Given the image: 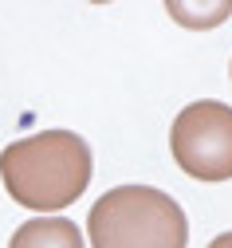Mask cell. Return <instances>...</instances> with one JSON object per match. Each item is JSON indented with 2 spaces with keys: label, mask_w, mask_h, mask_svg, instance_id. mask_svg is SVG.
Wrapping results in <instances>:
<instances>
[{
  "label": "cell",
  "mask_w": 232,
  "mask_h": 248,
  "mask_svg": "<svg viewBox=\"0 0 232 248\" xmlns=\"http://www.w3.org/2000/svg\"><path fill=\"white\" fill-rule=\"evenodd\" d=\"M173 162L197 181H228L232 177V107L217 99L189 103L170 130Z\"/></svg>",
  "instance_id": "3957f363"
},
{
  "label": "cell",
  "mask_w": 232,
  "mask_h": 248,
  "mask_svg": "<svg viewBox=\"0 0 232 248\" xmlns=\"http://www.w3.org/2000/svg\"><path fill=\"white\" fill-rule=\"evenodd\" d=\"M209 248H232V232H220V236H217Z\"/></svg>",
  "instance_id": "8992f818"
},
{
  "label": "cell",
  "mask_w": 232,
  "mask_h": 248,
  "mask_svg": "<svg viewBox=\"0 0 232 248\" xmlns=\"http://www.w3.org/2000/svg\"><path fill=\"white\" fill-rule=\"evenodd\" d=\"M91 146L75 130H40L4 146L0 154V177L8 197L36 213H55L79 201L91 185Z\"/></svg>",
  "instance_id": "6da1fadb"
},
{
  "label": "cell",
  "mask_w": 232,
  "mask_h": 248,
  "mask_svg": "<svg viewBox=\"0 0 232 248\" xmlns=\"http://www.w3.org/2000/svg\"><path fill=\"white\" fill-rule=\"evenodd\" d=\"M8 248H87V244L79 225L67 217H31L12 232Z\"/></svg>",
  "instance_id": "277c9868"
},
{
  "label": "cell",
  "mask_w": 232,
  "mask_h": 248,
  "mask_svg": "<svg viewBox=\"0 0 232 248\" xmlns=\"http://www.w3.org/2000/svg\"><path fill=\"white\" fill-rule=\"evenodd\" d=\"M91 248H189L185 209L154 185H118L91 205Z\"/></svg>",
  "instance_id": "7a4b0ae2"
},
{
  "label": "cell",
  "mask_w": 232,
  "mask_h": 248,
  "mask_svg": "<svg viewBox=\"0 0 232 248\" xmlns=\"http://www.w3.org/2000/svg\"><path fill=\"white\" fill-rule=\"evenodd\" d=\"M170 12L185 28H213V24H224V16L232 12V4H228V0H220V4H170Z\"/></svg>",
  "instance_id": "5b68a950"
}]
</instances>
